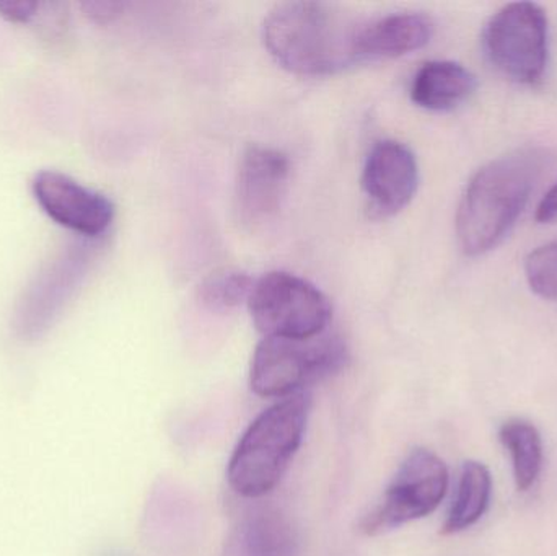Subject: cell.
<instances>
[{
	"label": "cell",
	"instance_id": "cell-1",
	"mask_svg": "<svg viewBox=\"0 0 557 556\" xmlns=\"http://www.w3.org/2000/svg\"><path fill=\"white\" fill-rule=\"evenodd\" d=\"M548 153L523 147L478 170L458 205V244L468 257H480L507 237L548 166Z\"/></svg>",
	"mask_w": 557,
	"mask_h": 556
},
{
	"label": "cell",
	"instance_id": "cell-2",
	"mask_svg": "<svg viewBox=\"0 0 557 556\" xmlns=\"http://www.w3.org/2000/svg\"><path fill=\"white\" fill-rule=\"evenodd\" d=\"M362 26L339 7L323 2H284L268 13L263 39L277 64L297 75L337 74L362 61Z\"/></svg>",
	"mask_w": 557,
	"mask_h": 556
},
{
	"label": "cell",
	"instance_id": "cell-3",
	"mask_svg": "<svg viewBox=\"0 0 557 556\" xmlns=\"http://www.w3.org/2000/svg\"><path fill=\"white\" fill-rule=\"evenodd\" d=\"M310 400L304 394L282 398L250 424L228 462V483L244 498L273 492L304 441Z\"/></svg>",
	"mask_w": 557,
	"mask_h": 556
},
{
	"label": "cell",
	"instance_id": "cell-4",
	"mask_svg": "<svg viewBox=\"0 0 557 556\" xmlns=\"http://www.w3.org/2000/svg\"><path fill=\"white\" fill-rule=\"evenodd\" d=\"M347 349L339 336L311 339L264 338L255 349L250 384L264 398H287L305 385L343 369Z\"/></svg>",
	"mask_w": 557,
	"mask_h": 556
},
{
	"label": "cell",
	"instance_id": "cell-5",
	"mask_svg": "<svg viewBox=\"0 0 557 556\" xmlns=\"http://www.w3.org/2000/svg\"><path fill=\"white\" fill-rule=\"evenodd\" d=\"M248 309L264 338H317L326 333L333 316L330 300L317 286L285 271L255 281Z\"/></svg>",
	"mask_w": 557,
	"mask_h": 556
},
{
	"label": "cell",
	"instance_id": "cell-6",
	"mask_svg": "<svg viewBox=\"0 0 557 556\" xmlns=\"http://www.w3.org/2000/svg\"><path fill=\"white\" fill-rule=\"evenodd\" d=\"M483 48L491 64L520 85H539L548 65V18L532 2L503 7L484 26Z\"/></svg>",
	"mask_w": 557,
	"mask_h": 556
},
{
	"label": "cell",
	"instance_id": "cell-7",
	"mask_svg": "<svg viewBox=\"0 0 557 556\" xmlns=\"http://www.w3.org/2000/svg\"><path fill=\"white\" fill-rule=\"evenodd\" d=\"M448 470L444 460L428 449H414L393 477L382 502L363 516L360 531L369 538L386 534L406 522L425 518L445 498Z\"/></svg>",
	"mask_w": 557,
	"mask_h": 556
},
{
	"label": "cell",
	"instance_id": "cell-8",
	"mask_svg": "<svg viewBox=\"0 0 557 556\" xmlns=\"http://www.w3.org/2000/svg\"><path fill=\"white\" fill-rule=\"evenodd\" d=\"M290 178V160L271 147L250 146L238 165L235 211L245 225H260L277 214Z\"/></svg>",
	"mask_w": 557,
	"mask_h": 556
},
{
	"label": "cell",
	"instance_id": "cell-9",
	"mask_svg": "<svg viewBox=\"0 0 557 556\" xmlns=\"http://www.w3.org/2000/svg\"><path fill=\"white\" fill-rule=\"evenodd\" d=\"M33 193L49 218L81 234L95 237L113 222L114 205L107 196L55 170L36 173Z\"/></svg>",
	"mask_w": 557,
	"mask_h": 556
},
{
	"label": "cell",
	"instance_id": "cell-10",
	"mask_svg": "<svg viewBox=\"0 0 557 556\" xmlns=\"http://www.w3.org/2000/svg\"><path fill=\"white\" fill-rule=\"evenodd\" d=\"M419 165L414 153L398 140H380L370 149L362 172V189L373 215L398 214L416 196Z\"/></svg>",
	"mask_w": 557,
	"mask_h": 556
},
{
	"label": "cell",
	"instance_id": "cell-11",
	"mask_svg": "<svg viewBox=\"0 0 557 556\" xmlns=\"http://www.w3.org/2000/svg\"><path fill=\"white\" fill-rule=\"evenodd\" d=\"M434 23L422 13L401 12L382 16L362 26L360 58H399L431 41Z\"/></svg>",
	"mask_w": 557,
	"mask_h": 556
},
{
	"label": "cell",
	"instance_id": "cell-12",
	"mask_svg": "<svg viewBox=\"0 0 557 556\" xmlns=\"http://www.w3.org/2000/svg\"><path fill=\"white\" fill-rule=\"evenodd\" d=\"M476 75L455 61H429L411 85V100L429 111H451L476 91Z\"/></svg>",
	"mask_w": 557,
	"mask_h": 556
},
{
	"label": "cell",
	"instance_id": "cell-13",
	"mask_svg": "<svg viewBox=\"0 0 557 556\" xmlns=\"http://www.w3.org/2000/svg\"><path fill=\"white\" fill-rule=\"evenodd\" d=\"M295 532L276 509H255L235 531L231 556H294Z\"/></svg>",
	"mask_w": 557,
	"mask_h": 556
},
{
	"label": "cell",
	"instance_id": "cell-14",
	"mask_svg": "<svg viewBox=\"0 0 557 556\" xmlns=\"http://www.w3.org/2000/svg\"><path fill=\"white\" fill-rule=\"evenodd\" d=\"M491 489L493 480L490 470L483 464H465L458 480L457 495L442 528V534H457L476 524L490 506Z\"/></svg>",
	"mask_w": 557,
	"mask_h": 556
},
{
	"label": "cell",
	"instance_id": "cell-15",
	"mask_svg": "<svg viewBox=\"0 0 557 556\" xmlns=\"http://www.w3.org/2000/svg\"><path fill=\"white\" fill-rule=\"evenodd\" d=\"M499 437L512 457L517 489L527 492L535 485L542 472V436L529 421L510 420L500 428Z\"/></svg>",
	"mask_w": 557,
	"mask_h": 556
},
{
	"label": "cell",
	"instance_id": "cell-16",
	"mask_svg": "<svg viewBox=\"0 0 557 556\" xmlns=\"http://www.w3.org/2000/svg\"><path fill=\"white\" fill-rule=\"evenodd\" d=\"M255 281L245 271L222 268L201 281L198 299L214 312H227L248 302Z\"/></svg>",
	"mask_w": 557,
	"mask_h": 556
},
{
	"label": "cell",
	"instance_id": "cell-17",
	"mask_svg": "<svg viewBox=\"0 0 557 556\" xmlns=\"http://www.w3.org/2000/svg\"><path fill=\"white\" fill-rule=\"evenodd\" d=\"M530 289L546 300H557V240L530 251L525 258Z\"/></svg>",
	"mask_w": 557,
	"mask_h": 556
},
{
	"label": "cell",
	"instance_id": "cell-18",
	"mask_svg": "<svg viewBox=\"0 0 557 556\" xmlns=\"http://www.w3.org/2000/svg\"><path fill=\"white\" fill-rule=\"evenodd\" d=\"M38 9V3L28 2V0H5L0 2V12L7 18L13 20V22H28L35 10Z\"/></svg>",
	"mask_w": 557,
	"mask_h": 556
},
{
	"label": "cell",
	"instance_id": "cell-19",
	"mask_svg": "<svg viewBox=\"0 0 557 556\" xmlns=\"http://www.w3.org/2000/svg\"><path fill=\"white\" fill-rule=\"evenodd\" d=\"M557 219V183L543 196L540 201L539 209H536V221L540 224H549V222Z\"/></svg>",
	"mask_w": 557,
	"mask_h": 556
},
{
	"label": "cell",
	"instance_id": "cell-20",
	"mask_svg": "<svg viewBox=\"0 0 557 556\" xmlns=\"http://www.w3.org/2000/svg\"><path fill=\"white\" fill-rule=\"evenodd\" d=\"M88 15L94 18L100 20V22H108V20L114 18L121 10L124 9V3L120 2H91L87 3Z\"/></svg>",
	"mask_w": 557,
	"mask_h": 556
}]
</instances>
